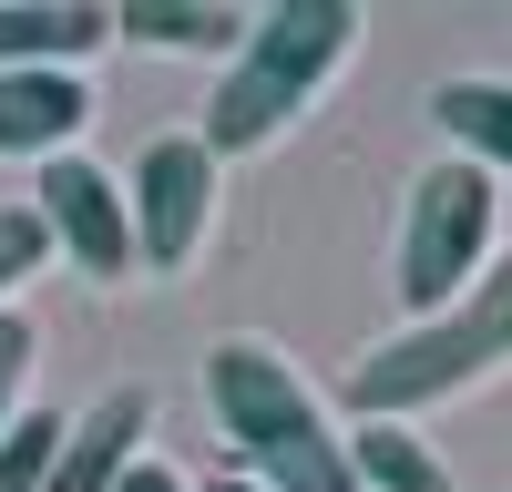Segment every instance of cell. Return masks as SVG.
Here are the masks:
<instances>
[{
    "label": "cell",
    "mask_w": 512,
    "mask_h": 492,
    "mask_svg": "<svg viewBox=\"0 0 512 492\" xmlns=\"http://www.w3.org/2000/svg\"><path fill=\"white\" fill-rule=\"evenodd\" d=\"M144 431H154V390H103V400L72 421L52 492H123V472L144 462Z\"/></svg>",
    "instance_id": "obj_9"
},
{
    "label": "cell",
    "mask_w": 512,
    "mask_h": 492,
    "mask_svg": "<svg viewBox=\"0 0 512 492\" xmlns=\"http://www.w3.org/2000/svg\"><path fill=\"white\" fill-rule=\"evenodd\" d=\"M492 369H512V257H492V277H482L451 318L379 339V349L349 369V410H359V421H410V410L472 390V380H492Z\"/></svg>",
    "instance_id": "obj_4"
},
{
    "label": "cell",
    "mask_w": 512,
    "mask_h": 492,
    "mask_svg": "<svg viewBox=\"0 0 512 492\" xmlns=\"http://www.w3.org/2000/svg\"><path fill=\"white\" fill-rule=\"evenodd\" d=\"M359 0H277V11H256L246 21V52L226 62V82H216V103H205V154H267L297 113H308L328 82H338V62L359 52Z\"/></svg>",
    "instance_id": "obj_2"
},
{
    "label": "cell",
    "mask_w": 512,
    "mask_h": 492,
    "mask_svg": "<svg viewBox=\"0 0 512 492\" xmlns=\"http://www.w3.org/2000/svg\"><path fill=\"white\" fill-rule=\"evenodd\" d=\"M93 123V82L82 72H0V154L62 164Z\"/></svg>",
    "instance_id": "obj_8"
},
{
    "label": "cell",
    "mask_w": 512,
    "mask_h": 492,
    "mask_svg": "<svg viewBox=\"0 0 512 492\" xmlns=\"http://www.w3.org/2000/svg\"><path fill=\"white\" fill-rule=\"evenodd\" d=\"M123 195H134V257L154 277L195 267L205 226H216V154H205V134H154L134 154V175H123Z\"/></svg>",
    "instance_id": "obj_5"
},
{
    "label": "cell",
    "mask_w": 512,
    "mask_h": 492,
    "mask_svg": "<svg viewBox=\"0 0 512 492\" xmlns=\"http://www.w3.org/2000/svg\"><path fill=\"white\" fill-rule=\"evenodd\" d=\"M431 123L451 134V154L482 164V175H512V82H441Z\"/></svg>",
    "instance_id": "obj_12"
},
{
    "label": "cell",
    "mask_w": 512,
    "mask_h": 492,
    "mask_svg": "<svg viewBox=\"0 0 512 492\" xmlns=\"http://www.w3.org/2000/svg\"><path fill=\"white\" fill-rule=\"evenodd\" d=\"M349 462H359V492H461L451 462L410 421H349Z\"/></svg>",
    "instance_id": "obj_11"
},
{
    "label": "cell",
    "mask_w": 512,
    "mask_h": 492,
    "mask_svg": "<svg viewBox=\"0 0 512 492\" xmlns=\"http://www.w3.org/2000/svg\"><path fill=\"white\" fill-rule=\"evenodd\" d=\"M492 257H502V185L482 175L472 154L420 164V175H410V205H400V257H390V287H400L410 328L451 318V308L492 277Z\"/></svg>",
    "instance_id": "obj_3"
},
{
    "label": "cell",
    "mask_w": 512,
    "mask_h": 492,
    "mask_svg": "<svg viewBox=\"0 0 512 492\" xmlns=\"http://www.w3.org/2000/svg\"><path fill=\"white\" fill-rule=\"evenodd\" d=\"M246 21L256 11H226V0H123V11H113L123 41H154V52H216V62L246 52Z\"/></svg>",
    "instance_id": "obj_10"
},
{
    "label": "cell",
    "mask_w": 512,
    "mask_h": 492,
    "mask_svg": "<svg viewBox=\"0 0 512 492\" xmlns=\"http://www.w3.org/2000/svg\"><path fill=\"white\" fill-rule=\"evenodd\" d=\"M205 492H267V482H246V472H216V482H205Z\"/></svg>",
    "instance_id": "obj_17"
},
{
    "label": "cell",
    "mask_w": 512,
    "mask_h": 492,
    "mask_svg": "<svg viewBox=\"0 0 512 492\" xmlns=\"http://www.w3.org/2000/svg\"><path fill=\"white\" fill-rule=\"evenodd\" d=\"M62 441H72V421H62V410H21V421L0 431V492H52Z\"/></svg>",
    "instance_id": "obj_13"
},
{
    "label": "cell",
    "mask_w": 512,
    "mask_h": 492,
    "mask_svg": "<svg viewBox=\"0 0 512 492\" xmlns=\"http://www.w3.org/2000/svg\"><path fill=\"white\" fill-rule=\"evenodd\" d=\"M205 410L236 441V472L267 492H359L349 431L328 421V400L297 380L267 339H216L205 349Z\"/></svg>",
    "instance_id": "obj_1"
},
{
    "label": "cell",
    "mask_w": 512,
    "mask_h": 492,
    "mask_svg": "<svg viewBox=\"0 0 512 492\" xmlns=\"http://www.w3.org/2000/svg\"><path fill=\"white\" fill-rule=\"evenodd\" d=\"M113 41L123 31L93 0H0V72H82Z\"/></svg>",
    "instance_id": "obj_7"
},
{
    "label": "cell",
    "mask_w": 512,
    "mask_h": 492,
    "mask_svg": "<svg viewBox=\"0 0 512 492\" xmlns=\"http://www.w3.org/2000/svg\"><path fill=\"white\" fill-rule=\"evenodd\" d=\"M123 492H185V482L164 472V462H134V472H123Z\"/></svg>",
    "instance_id": "obj_16"
},
{
    "label": "cell",
    "mask_w": 512,
    "mask_h": 492,
    "mask_svg": "<svg viewBox=\"0 0 512 492\" xmlns=\"http://www.w3.org/2000/svg\"><path fill=\"white\" fill-rule=\"evenodd\" d=\"M21 380H31V318L0 308V431L21 421Z\"/></svg>",
    "instance_id": "obj_15"
},
{
    "label": "cell",
    "mask_w": 512,
    "mask_h": 492,
    "mask_svg": "<svg viewBox=\"0 0 512 492\" xmlns=\"http://www.w3.org/2000/svg\"><path fill=\"white\" fill-rule=\"evenodd\" d=\"M41 257H52V226H41L31 205H0V308H11L21 277H41Z\"/></svg>",
    "instance_id": "obj_14"
},
{
    "label": "cell",
    "mask_w": 512,
    "mask_h": 492,
    "mask_svg": "<svg viewBox=\"0 0 512 492\" xmlns=\"http://www.w3.org/2000/svg\"><path fill=\"white\" fill-rule=\"evenodd\" d=\"M31 216L52 226V246L82 267V277H123L134 267V195H123L103 164H82V154H62V164H41V185H31Z\"/></svg>",
    "instance_id": "obj_6"
}]
</instances>
